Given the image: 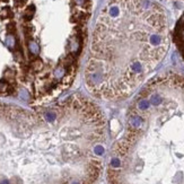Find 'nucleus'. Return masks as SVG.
<instances>
[{
  "label": "nucleus",
  "instance_id": "2",
  "mask_svg": "<svg viewBox=\"0 0 184 184\" xmlns=\"http://www.w3.org/2000/svg\"><path fill=\"white\" fill-rule=\"evenodd\" d=\"M182 37H183V40H184V28H183V31H182Z\"/></svg>",
  "mask_w": 184,
  "mask_h": 184
},
{
  "label": "nucleus",
  "instance_id": "1",
  "mask_svg": "<svg viewBox=\"0 0 184 184\" xmlns=\"http://www.w3.org/2000/svg\"><path fill=\"white\" fill-rule=\"evenodd\" d=\"M30 49H31V51L34 52V53H36V52L39 51V48H37V45H36V43H34V42H31V43H30Z\"/></svg>",
  "mask_w": 184,
  "mask_h": 184
}]
</instances>
